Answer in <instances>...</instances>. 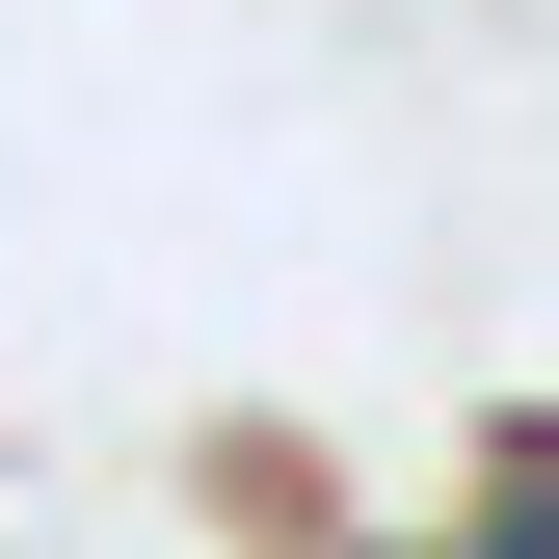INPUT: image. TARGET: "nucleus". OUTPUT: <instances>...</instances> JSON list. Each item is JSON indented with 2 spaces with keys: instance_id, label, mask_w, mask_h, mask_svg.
<instances>
[{
  "instance_id": "nucleus-1",
  "label": "nucleus",
  "mask_w": 559,
  "mask_h": 559,
  "mask_svg": "<svg viewBox=\"0 0 559 559\" xmlns=\"http://www.w3.org/2000/svg\"><path fill=\"white\" fill-rule=\"evenodd\" d=\"M427 559H559V400H533V427H507V453H479V507H453Z\"/></svg>"
},
{
  "instance_id": "nucleus-2",
  "label": "nucleus",
  "mask_w": 559,
  "mask_h": 559,
  "mask_svg": "<svg viewBox=\"0 0 559 559\" xmlns=\"http://www.w3.org/2000/svg\"><path fill=\"white\" fill-rule=\"evenodd\" d=\"M320 559H427V533H320Z\"/></svg>"
}]
</instances>
